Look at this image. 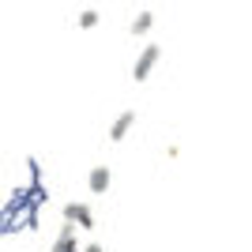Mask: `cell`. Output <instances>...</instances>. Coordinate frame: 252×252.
<instances>
[{
  "label": "cell",
  "instance_id": "1",
  "mask_svg": "<svg viewBox=\"0 0 252 252\" xmlns=\"http://www.w3.org/2000/svg\"><path fill=\"white\" fill-rule=\"evenodd\" d=\"M42 226V207L31 203V192L15 189L11 200L0 207V237H8L11 230H38Z\"/></svg>",
  "mask_w": 252,
  "mask_h": 252
},
{
  "label": "cell",
  "instance_id": "2",
  "mask_svg": "<svg viewBox=\"0 0 252 252\" xmlns=\"http://www.w3.org/2000/svg\"><path fill=\"white\" fill-rule=\"evenodd\" d=\"M158 61H162V49H158V45H143V53H139L136 64H132V79H136V83L151 79V72L158 68Z\"/></svg>",
  "mask_w": 252,
  "mask_h": 252
},
{
  "label": "cell",
  "instance_id": "3",
  "mask_svg": "<svg viewBox=\"0 0 252 252\" xmlns=\"http://www.w3.org/2000/svg\"><path fill=\"white\" fill-rule=\"evenodd\" d=\"M64 222H72L75 230H94V211L87 203H64Z\"/></svg>",
  "mask_w": 252,
  "mask_h": 252
},
{
  "label": "cell",
  "instance_id": "4",
  "mask_svg": "<svg viewBox=\"0 0 252 252\" xmlns=\"http://www.w3.org/2000/svg\"><path fill=\"white\" fill-rule=\"evenodd\" d=\"M109 185H113V173H109V166H94L91 173H87V189L94 192V196H105V192H109Z\"/></svg>",
  "mask_w": 252,
  "mask_h": 252
},
{
  "label": "cell",
  "instance_id": "5",
  "mask_svg": "<svg viewBox=\"0 0 252 252\" xmlns=\"http://www.w3.org/2000/svg\"><path fill=\"white\" fill-rule=\"evenodd\" d=\"M132 128H136V113H132V109H125V113H121L113 125H109V139H113V143H121V139H125Z\"/></svg>",
  "mask_w": 252,
  "mask_h": 252
},
{
  "label": "cell",
  "instance_id": "6",
  "mask_svg": "<svg viewBox=\"0 0 252 252\" xmlns=\"http://www.w3.org/2000/svg\"><path fill=\"white\" fill-rule=\"evenodd\" d=\"M53 252H83L79 245H75V226H72V222H64V226H61L57 241H53Z\"/></svg>",
  "mask_w": 252,
  "mask_h": 252
},
{
  "label": "cell",
  "instance_id": "7",
  "mask_svg": "<svg viewBox=\"0 0 252 252\" xmlns=\"http://www.w3.org/2000/svg\"><path fill=\"white\" fill-rule=\"evenodd\" d=\"M98 19H102V11L83 8L79 15H75V27H79V31H94V27H98Z\"/></svg>",
  "mask_w": 252,
  "mask_h": 252
},
{
  "label": "cell",
  "instance_id": "8",
  "mask_svg": "<svg viewBox=\"0 0 252 252\" xmlns=\"http://www.w3.org/2000/svg\"><path fill=\"white\" fill-rule=\"evenodd\" d=\"M151 27H155V15H151V11H139L136 19H132V34H136V38L151 34Z\"/></svg>",
  "mask_w": 252,
  "mask_h": 252
},
{
  "label": "cell",
  "instance_id": "9",
  "mask_svg": "<svg viewBox=\"0 0 252 252\" xmlns=\"http://www.w3.org/2000/svg\"><path fill=\"white\" fill-rule=\"evenodd\" d=\"M27 169H31V185H34V181H45L42 162H38V158H27Z\"/></svg>",
  "mask_w": 252,
  "mask_h": 252
},
{
  "label": "cell",
  "instance_id": "10",
  "mask_svg": "<svg viewBox=\"0 0 252 252\" xmlns=\"http://www.w3.org/2000/svg\"><path fill=\"white\" fill-rule=\"evenodd\" d=\"M83 252H105V249H102V245H87Z\"/></svg>",
  "mask_w": 252,
  "mask_h": 252
}]
</instances>
